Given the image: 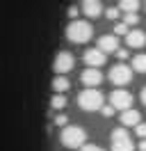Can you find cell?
Instances as JSON below:
<instances>
[{
	"label": "cell",
	"mask_w": 146,
	"mask_h": 151,
	"mask_svg": "<svg viewBox=\"0 0 146 151\" xmlns=\"http://www.w3.org/2000/svg\"><path fill=\"white\" fill-rule=\"evenodd\" d=\"M126 46H130V48H142V46H146V35L139 28H137V30H130V32L126 35Z\"/></svg>",
	"instance_id": "obj_11"
},
{
	"label": "cell",
	"mask_w": 146,
	"mask_h": 151,
	"mask_svg": "<svg viewBox=\"0 0 146 151\" xmlns=\"http://www.w3.org/2000/svg\"><path fill=\"white\" fill-rule=\"evenodd\" d=\"M73 66H75V57H73L69 50H59L57 57H55V64H53L55 73H57V76H66Z\"/></svg>",
	"instance_id": "obj_7"
},
{
	"label": "cell",
	"mask_w": 146,
	"mask_h": 151,
	"mask_svg": "<svg viewBox=\"0 0 146 151\" xmlns=\"http://www.w3.org/2000/svg\"><path fill=\"white\" fill-rule=\"evenodd\" d=\"M50 105H53L55 110H64V108H66V96L64 94H55L53 99H50Z\"/></svg>",
	"instance_id": "obj_17"
},
{
	"label": "cell",
	"mask_w": 146,
	"mask_h": 151,
	"mask_svg": "<svg viewBox=\"0 0 146 151\" xmlns=\"http://www.w3.org/2000/svg\"><path fill=\"white\" fill-rule=\"evenodd\" d=\"M69 87H71V83H69V78H66V76H57V78L53 80L55 94H66V92H69Z\"/></svg>",
	"instance_id": "obj_14"
},
{
	"label": "cell",
	"mask_w": 146,
	"mask_h": 151,
	"mask_svg": "<svg viewBox=\"0 0 146 151\" xmlns=\"http://www.w3.org/2000/svg\"><path fill=\"white\" fill-rule=\"evenodd\" d=\"M105 16H107V19H112V21H117L119 16H121V12H119L117 7H110V9H105Z\"/></svg>",
	"instance_id": "obj_21"
},
{
	"label": "cell",
	"mask_w": 146,
	"mask_h": 151,
	"mask_svg": "<svg viewBox=\"0 0 146 151\" xmlns=\"http://www.w3.org/2000/svg\"><path fill=\"white\" fill-rule=\"evenodd\" d=\"M78 14H80V9H78V7H71V9H69V16H71L73 21H78Z\"/></svg>",
	"instance_id": "obj_26"
},
{
	"label": "cell",
	"mask_w": 146,
	"mask_h": 151,
	"mask_svg": "<svg viewBox=\"0 0 146 151\" xmlns=\"http://www.w3.org/2000/svg\"><path fill=\"white\" fill-rule=\"evenodd\" d=\"M132 80V69L128 64H114L110 69V83L117 85V89H123L126 85H130Z\"/></svg>",
	"instance_id": "obj_4"
},
{
	"label": "cell",
	"mask_w": 146,
	"mask_h": 151,
	"mask_svg": "<svg viewBox=\"0 0 146 151\" xmlns=\"http://www.w3.org/2000/svg\"><path fill=\"white\" fill-rule=\"evenodd\" d=\"M82 60H84V64H89V69H98L100 64H105V55L98 48H87L82 53Z\"/></svg>",
	"instance_id": "obj_10"
},
{
	"label": "cell",
	"mask_w": 146,
	"mask_h": 151,
	"mask_svg": "<svg viewBox=\"0 0 146 151\" xmlns=\"http://www.w3.org/2000/svg\"><path fill=\"white\" fill-rule=\"evenodd\" d=\"M112 151H135V144L130 140L126 128H114L112 131Z\"/></svg>",
	"instance_id": "obj_5"
},
{
	"label": "cell",
	"mask_w": 146,
	"mask_h": 151,
	"mask_svg": "<svg viewBox=\"0 0 146 151\" xmlns=\"http://www.w3.org/2000/svg\"><path fill=\"white\" fill-rule=\"evenodd\" d=\"M132 71H137V73H146V55H144V53H139V55L132 57Z\"/></svg>",
	"instance_id": "obj_15"
},
{
	"label": "cell",
	"mask_w": 146,
	"mask_h": 151,
	"mask_svg": "<svg viewBox=\"0 0 146 151\" xmlns=\"http://www.w3.org/2000/svg\"><path fill=\"white\" fill-rule=\"evenodd\" d=\"M80 83L84 85V89H96L103 83V73L98 69H84L80 73Z\"/></svg>",
	"instance_id": "obj_8"
},
{
	"label": "cell",
	"mask_w": 146,
	"mask_h": 151,
	"mask_svg": "<svg viewBox=\"0 0 146 151\" xmlns=\"http://www.w3.org/2000/svg\"><path fill=\"white\" fill-rule=\"evenodd\" d=\"M128 32H130V30H128L123 23H117V25H114V37H121V35H128Z\"/></svg>",
	"instance_id": "obj_20"
},
{
	"label": "cell",
	"mask_w": 146,
	"mask_h": 151,
	"mask_svg": "<svg viewBox=\"0 0 146 151\" xmlns=\"http://www.w3.org/2000/svg\"><path fill=\"white\" fill-rule=\"evenodd\" d=\"M78 108L80 110H84V112H96V110H100L103 108V94H100L98 89H82L80 94H78Z\"/></svg>",
	"instance_id": "obj_3"
},
{
	"label": "cell",
	"mask_w": 146,
	"mask_h": 151,
	"mask_svg": "<svg viewBox=\"0 0 146 151\" xmlns=\"http://www.w3.org/2000/svg\"><path fill=\"white\" fill-rule=\"evenodd\" d=\"M137 149H139V151H146V140H139V144H137Z\"/></svg>",
	"instance_id": "obj_27"
},
{
	"label": "cell",
	"mask_w": 146,
	"mask_h": 151,
	"mask_svg": "<svg viewBox=\"0 0 146 151\" xmlns=\"http://www.w3.org/2000/svg\"><path fill=\"white\" fill-rule=\"evenodd\" d=\"M78 151H105V149H100V147H96V144H84V147H80Z\"/></svg>",
	"instance_id": "obj_25"
},
{
	"label": "cell",
	"mask_w": 146,
	"mask_h": 151,
	"mask_svg": "<svg viewBox=\"0 0 146 151\" xmlns=\"http://www.w3.org/2000/svg\"><path fill=\"white\" fill-rule=\"evenodd\" d=\"M55 124H57L59 128H66V126H69V117H66L64 112H59L57 117H55Z\"/></svg>",
	"instance_id": "obj_19"
},
{
	"label": "cell",
	"mask_w": 146,
	"mask_h": 151,
	"mask_svg": "<svg viewBox=\"0 0 146 151\" xmlns=\"http://www.w3.org/2000/svg\"><path fill=\"white\" fill-rule=\"evenodd\" d=\"M91 37H94V28H91V23H87L84 19L71 21V23L66 25V39L73 41V44H87Z\"/></svg>",
	"instance_id": "obj_1"
},
{
	"label": "cell",
	"mask_w": 146,
	"mask_h": 151,
	"mask_svg": "<svg viewBox=\"0 0 146 151\" xmlns=\"http://www.w3.org/2000/svg\"><path fill=\"white\" fill-rule=\"evenodd\" d=\"M59 142H62L66 149H80L87 144V131L80 126H66L59 133Z\"/></svg>",
	"instance_id": "obj_2"
},
{
	"label": "cell",
	"mask_w": 146,
	"mask_h": 151,
	"mask_svg": "<svg viewBox=\"0 0 146 151\" xmlns=\"http://www.w3.org/2000/svg\"><path fill=\"white\" fill-rule=\"evenodd\" d=\"M80 9L84 12V16H89V19H96V16H100V12H103V5H100L98 0H84Z\"/></svg>",
	"instance_id": "obj_13"
},
{
	"label": "cell",
	"mask_w": 146,
	"mask_h": 151,
	"mask_svg": "<svg viewBox=\"0 0 146 151\" xmlns=\"http://www.w3.org/2000/svg\"><path fill=\"white\" fill-rule=\"evenodd\" d=\"M117 9L126 12V14H135V9H139V2H137V0H121Z\"/></svg>",
	"instance_id": "obj_16"
},
{
	"label": "cell",
	"mask_w": 146,
	"mask_h": 151,
	"mask_svg": "<svg viewBox=\"0 0 146 151\" xmlns=\"http://www.w3.org/2000/svg\"><path fill=\"white\" fill-rule=\"evenodd\" d=\"M100 112H103V117H112V114H114V108H112V105H103Z\"/></svg>",
	"instance_id": "obj_24"
},
{
	"label": "cell",
	"mask_w": 146,
	"mask_h": 151,
	"mask_svg": "<svg viewBox=\"0 0 146 151\" xmlns=\"http://www.w3.org/2000/svg\"><path fill=\"white\" fill-rule=\"evenodd\" d=\"M142 101H144V105H146V87L142 89Z\"/></svg>",
	"instance_id": "obj_28"
},
{
	"label": "cell",
	"mask_w": 146,
	"mask_h": 151,
	"mask_svg": "<svg viewBox=\"0 0 146 151\" xmlns=\"http://www.w3.org/2000/svg\"><path fill=\"white\" fill-rule=\"evenodd\" d=\"M121 23H123L126 28H128V25H137V23H139V16H137V14H126Z\"/></svg>",
	"instance_id": "obj_18"
},
{
	"label": "cell",
	"mask_w": 146,
	"mask_h": 151,
	"mask_svg": "<svg viewBox=\"0 0 146 151\" xmlns=\"http://www.w3.org/2000/svg\"><path fill=\"white\" fill-rule=\"evenodd\" d=\"M110 105H112L114 110L126 112V110H130V105H132V94H130L128 89H114V92L110 94Z\"/></svg>",
	"instance_id": "obj_6"
},
{
	"label": "cell",
	"mask_w": 146,
	"mask_h": 151,
	"mask_svg": "<svg viewBox=\"0 0 146 151\" xmlns=\"http://www.w3.org/2000/svg\"><path fill=\"white\" fill-rule=\"evenodd\" d=\"M114 55L119 57V64H121V62H123V60H128V57H130V53H128L126 48H119L117 53H114Z\"/></svg>",
	"instance_id": "obj_23"
},
{
	"label": "cell",
	"mask_w": 146,
	"mask_h": 151,
	"mask_svg": "<svg viewBox=\"0 0 146 151\" xmlns=\"http://www.w3.org/2000/svg\"><path fill=\"white\" fill-rule=\"evenodd\" d=\"M135 133H137V137L146 140V124H137V126H135Z\"/></svg>",
	"instance_id": "obj_22"
},
{
	"label": "cell",
	"mask_w": 146,
	"mask_h": 151,
	"mask_svg": "<svg viewBox=\"0 0 146 151\" xmlns=\"http://www.w3.org/2000/svg\"><path fill=\"white\" fill-rule=\"evenodd\" d=\"M137 124H142V114L137 112V110H126V112H121V128H128V126H137Z\"/></svg>",
	"instance_id": "obj_12"
},
{
	"label": "cell",
	"mask_w": 146,
	"mask_h": 151,
	"mask_svg": "<svg viewBox=\"0 0 146 151\" xmlns=\"http://www.w3.org/2000/svg\"><path fill=\"white\" fill-rule=\"evenodd\" d=\"M96 48H98L103 55H107V53H117L119 50V41L114 35H100L98 41H96Z\"/></svg>",
	"instance_id": "obj_9"
}]
</instances>
